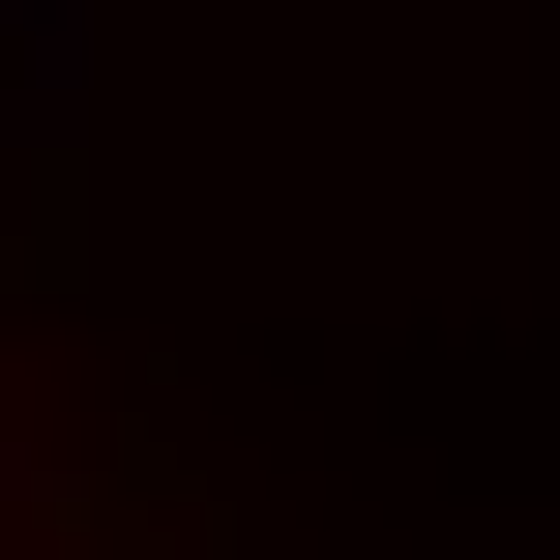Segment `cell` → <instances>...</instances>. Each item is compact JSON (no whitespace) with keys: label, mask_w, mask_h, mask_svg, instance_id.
<instances>
[{"label":"cell","mask_w":560,"mask_h":560,"mask_svg":"<svg viewBox=\"0 0 560 560\" xmlns=\"http://www.w3.org/2000/svg\"><path fill=\"white\" fill-rule=\"evenodd\" d=\"M59 30H89V0H0V59H30V89H59Z\"/></svg>","instance_id":"1"}]
</instances>
